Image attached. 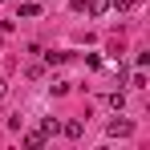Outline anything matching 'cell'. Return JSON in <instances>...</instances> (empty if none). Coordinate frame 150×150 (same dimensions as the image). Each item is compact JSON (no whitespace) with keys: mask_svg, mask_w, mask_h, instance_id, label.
I'll use <instances>...</instances> for the list:
<instances>
[{"mask_svg":"<svg viewBox=\"0 0 150 150\" xmlns=\"http://www.w3.org/2000/svg\"><path fill=\"white\" fill-rule=\"evenodd\" d=\"M138 4H142V0H118V8H122V12H134Z\"/></svg>","mask_w":150,"mask_h":150,"instance_id":"cell-8","label":"cell"},{"mask_svg":"<svg viewBox=\"0 0 150 150\" xmlns=\"http://www.w3.org/2000/svg\"><path fill=\"white\" fill-rule=\"evenodd\" d=\"M65 61H69V53H61V49L45 53V65H65Z\"/></svg>","mask_w":150,"mask_h":150,"instance_id":"cell-4","label":"cell"},{"mask_svg":"<svg viewBox=\"0 0 150 150\" xmlns=\"http://www.w3.org/2000/svg\"><path fill=\"white\" fill-rule=\"evenodd\" d=\"M85 4L89 0H69V8H77V12H85Z\"/></svg>","mask_w":150,"mask_h":150,"instance_id":"cell-9","label":"cell"},{"mask_svg":"<svg viewBox=\"0 0 150 150\" xmlns=\"http://www.w3.org/2000/svg\"><path fill=\"white\" fill-rule=\"evenodd\" d=\"M21 16H41V4H28L25 0V4H21Z\"/></svg>","mask_w":150,"mask_h":150,"instance_id":"cell-6","label":"cell"},{"mask_svg":"<svg viewBox=\"0 0 150 150\" xmlns=\"http://www.w3.org/2000/svg\"><path fill=\"white\" fill-rule=\"evenodd\" d=\"M85 8H89V12H93V16H105V12H110V0H89V4H85Z\"/></svg>","mask_w":150,"mask_h":150,"instance_id":"cell-3","label":"cell"},{"mask_svg":"<svg viewBox=\"0 0 150 150\" xmlns=\"http://www.w3.org/2000/svg\"><path fill=\"white\" fill-rule=\"evenodd\" d=\"M41 130H45V134H57V130H61V122H57V118H45V122H41Z\"/></svg>","mask_w":150,"mask_h":150,"instance_id":"cell-7","label":"cell"},{"mask_svg":"<svg viewBox=\"0 0 150 150\" xmlns=\"http://www.w3.org/2000/svg\"><path fill=\"white\" fill-rule=\"evenodd\" d=\"M0 98H4V81H0Z\"/></svg>","mask_w":150,"mask_h":150,"instance_id":"cell-10","label":"cell"},{"mask_svg":"<svg viewBox=\"0 0 150 150\" xmlns=\"http://www.w3.org/2000/svg\"><path fill=\"white\" fill-rule=\"evenodd\" d=\"M110 134H114V138H130V134H134V122H130V118H114V122H110Z\"/></svg>","mask_w":150,"mask_h":150,"instance_id":"cell-1","label":"cell"},{"mask_svg":"<svg viewBox=\"0 0 150 150\" xmlns=\"http://www.w3.org/2000/svg\"><path fill=\"white\" fill-rule=\"evenodd\" d=\"M61 130H65L69 138H81V134H85V126H81V122H65V126H61Z\"/></svg>","mask_w":150,"mask_h":150,"instance_id":"cell-5","label":"cell"},{"mask_svg":"<svg viewBox=\"0 0 150 150\" xmlns=\"http://www.w3.org/2000/svg\"><path fill=\"white\" fill-rule=\"evenodd\" d=\"M45 138H49L45 130H28V134H25V146H28V150H41V146H45Z\"/></svg>","mask_w":150,"mask_h":150,"instance_id":"cell-2","label":"cell"}]
</instances>
